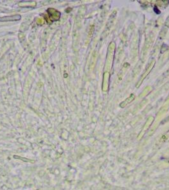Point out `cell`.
<instances>
[{
    "instance_id": "obj_1",
    "label": "cell",
    "mask_w": 169,
    "mask_h": 190,
    "mask_svg": "<svg viewBox=\"0 0 169 190\" xmlns=\"http://www.w3.org/2000/svg\"><path fill=\"white\" fill-rule=\"evenodd\" d=\"M47 13L49 15V19L50 24L53 21H57L59 20L60 17V13L54 8H49L47 10Z\"/></svg>"
},
{
    "instance_id": "obj_3",
    "label": "cell",
    "mask_w": 169,
    "mask_h": 190,
    "mask_svg": "<svg viewBox=\"0 0 169 190\" xmlns=\"http://www.w3.org/2000/svg\"><path fill=\"white\" fill-rule=\"evenodd\" d=\"M14 159H22V160L24 161V162H33V161H31V160H29V159H25V158H23V157H19V156H16V155H14Z\"/></svg>"
},
{
    "instance_id": "obj_4",
    "label": "cell",
    "mask_w": 169,
    "mask_h": 190,
    "mask_svg": "<svg viewBox=\"0 0 169 190\" xmlns=\"http://www.w3.org/2000/svg\"><path fill=\"white\" fill-rule=\"evenodd\" d=\"M154 12H155L157 14H160V11L157 8V6H155V8H154Z\"/></svg>"
},
{
    "instance_id": "obj_2",
    "label": "cell",
    "mask_w": 169,
    "mask_h": 190,
    "mask_svg": "<svg viewBox=\"0 0 169 190\" xmlns=\"http://www.w3.org/2000/svg\"><path fill=\"white\" fill-rule=\"evenodd\" d=\"M21 16L20 15L6 16V17H0V22L17 21L21 20Z\"/></svg>"
}]
</instances>
